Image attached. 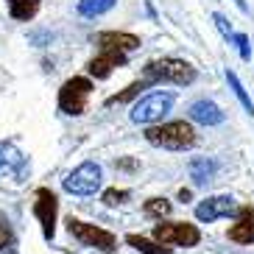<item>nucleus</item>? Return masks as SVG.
Here are the masks:
<instances>
[{
    "label": "nucleus",
    "mask_w": 254,
    "mask_h": 254,
    "mask_svg": "<svg viewBox=\"0 0 254 254\" xmlns=\"http://www.w3.org/2000/svg\"><path fill=\"white\" fill-rule=\"evenodd\" d=\"M154 238L162 246H168V243H173V246H198L201 232L193 224H185V221H168V224L154 226Z\"/></svg>",
    "instance_id": "nucleus-7"
},
{
    "label": "nucleus",
    "mask_w": 254,
    "mask_h": 254,
    "mask_svg": "<svg viewBox=\"0 0 254 254\" xmlns=\"http://www.w3.org/2000/svg\"><path fill=\"white\" fill-rule=\"evenodd\" d=\"M226 81H229V87L235 90V95H238V101L243 104V109H246L249 115H254V104H252V98L246 95V90H243V84H240V78L235 75V70H226Z\"/></svg>",
    "instance_id": "nucleus-19"
},
{
    "label": "nucleus",
    "mask_w": 254,
    "mask_h": 254,
    "mask_svg": "<svg viewBox=\"0 0 254 254\" xmlns=\"http://www.w3.org/2000/svg\"><path fill=\"white\" fill-rule=\"evenodd\" d=\"M123 64H126V53H123V51L101 48V56L90 59L87 70H90V75H95V78H109V73H112L115 67H123Z\"/></svg>",
    "instance_id": "nucleus-10"
},
{
    "label": "nucleus",
    "mask_w": 254,
    "mask_h": 254,
    "mask_svg": "<svg viewBox=\"0 0 254 254\" xmlns=\"http://www.w3.org/2000/svg\"><path fill=\"white\" fill-rule=\"evenodd\" d=\"M126 198H128V190H115V187H112V190H106V193H104V204H106V207H118V204H123Z\"/></svg>",
    "instance_id": "nucleus-21"
},
{
    "label": "nucleus",
    "mask_w": 254,
    "mask_h": 254,
    "mask_svg": "<svg viewBox=\"0 0 254 254\" xmlns=\"http://www.w3.org/2000/svg\"><path fill=\"white\" fill-rule=\"evenodd\" d=\"M142 78L151 84V87H157L162 81H171V84H193L195 81V67L193 64H187L182 59H157V62H148L145 67H142Z\"/></svg>",
    "instance_id": "nucleus-2"
},
{
    "label": "nucleus",
    "mask_w": 254,
    "mask_h": 254,
    "mask_svg": "<svg viewBox=\"0 0 254 254\" xmlns=\"http://www.w3.org/2000/svg\"><path fill=\"white\" fill-rule=\"evenodd\" d=\"M64 190L73 195H92L101 187V165L98 162H81L75 171L64 176Z\"/></svg>",
    "instance_id": "nucleus-6"
},
{
    "label": "nucleus",
    "mask_w": 254,
    "mask_h": 254,
    "mask_svg": "<svg viewBox=\"0 0 254 254\" xmlns=\"http://www.w3.org/2000/svg\"><path fill=\"white\" fill-rule=\"evenodd\" d=\"M115 3H118V0H78V14H84V17L106 14Z\"/></svg>",
    "instance_id": "nucleus-16"
},
{
    "label": "nucleus",
    "mask_w": 254,
    "mask_h": 254,
    "mask_svg": "<svg viewBox=\"0 0 254 254\" xmlns=\"http://www.w3.org/2000/svg\"><path fill=\"white\" fill-rule=\"evenodd\" d=\"M212 23L218 25V31H221L226 39H232V25H229V20H226L224 14H218V11H215V14H212Z\"/></svg>",
    "instance_id": "nucleus-24"
},
{
    "label": "nucleus",
    "mask_w": 254,
    "mask_h": 254,
    "mask_svg": "<svg viewBox=\"0 0 254 254\" xmlns=\"http://www.w3.org/2000/svg\"><path fill=\"white\" fill-rule=\"evenodd\" d=\"M8 11H11V17H14V20L28 23V20H34V17H37L39 0H8Z\"/></svg>",
    "instance_id": "nucleus-14"
},
{
    "label": "nucleus",
    "mask_w": 254,
    "mask_h": 254,
    "mask_svg": "<svg viewBox=\"0 0 254 254\" xmlns=\"http://www.w3.org/2000/svg\"><path fill=\"white\" fill-rule=\"evenodd\" d=\"M171 201L168 198H148L145 201V215L151 218H165V215H171Z\"/></svg>",
    "instance_id": "nucleus-20"
},
{
    "label": "nucleus",
    "mask_w": 254,
    "mask_h": 254,
    "mask_svg": "<svg viewBox=\"0 0 254 254\" xmlns=\"http://www.w3.org/2000/svg\"><path fill=\"white\" fill-rule=\"evenodd\" d=\"M126 243H128V246H134L137 252H142V254H171V249H168V246L151 243V240L140 238V235H126Z\"/></svg>",
    "instance_id": "nucleus-17"
},
{
    "label": "nucleus",
    "mask_w": 254,
    "mask_h": 254,
    "mask_svg": "<svg viewBox=\"0 0 254 254\" xmlns=\"http://www.w3.org/2000/svg\"><path fill=\"white\" fill-rule=\"evenodd\" d=\"M232 39H235V45H238V51H240V59H243V62L252 59V48H249V37H246V34H232Z\"/></svg>",
    "instance_id": "nucleus-23"
},
{
    "label": "nucleus",
    "mask_w": 254,
    "mask_h": 254,
    "mask_svg": "<svg viewBox=\"0 0 254 254\" xmlns=\"http://www.w3.org/2000/svg\"><path fill=\"white\" fill-rule=\"evenodd\" d=\"M212 173H215V162L212 159H193L190 162V176H193L195 185H207L209 179H212Z\"/></svg>",
    "instance_id": "nucleus-15"
},
{
    "label": "nucleus",
    "mask_w": 254,
    "mask_h": 254,
    "mask_svg": "<svg viewBox=\"0 0 254 254\" xmlns=\"http://www.w3.org/2000/svg\"><path fill=\"white\" fill-rule=\"evenodd\" d=\"M229 240L232 243H254V209L252 207H238V221L229 226Z\"/></svg>",
    "instance_id": "nucleus-11"
},
{
    "label": "nucleus",
    "mask_w": 254,
    "mask_h": 254,
    "mask_svg": "<svg viewBox=\"0 0 254 254\" xmlns=\"http://www.w3.org/2000/svg\"><path fill=\"white\" fill-rule=\"evenodd\" d=\"M90 92H92V81L84 78V75H73L67 81L62 84L59 90V109L64 115H84L87 112V101H90Z\"/></svg>",
    "instance_id": "nucleus-3"
},
{
    "label": "nucleus",
    "mask_w": 254,
    "mask_h": 254,
    "mask_svg": "<svg viewBox=\"0 0 254 254\" xmlns=\"http://www.w3.org/2000/svg\"><path fill=\"white\" fill-rule=\"evenodd\" d=\"M235 3H238V8H240V11H249V6H246V0H235Z\"/></svg>",
    "instance_id": "nucleus-26"
},
{
    "label": "nucleus",
    "mask_w": 254,
    "mask_h": 254,
    "mask_svg": "<svg viewBox=\"0 0 254 254\" xmlns=\"http://www.w3.org/2000/svg\"><path fill=\"white\" fill-rule=\"evenodd\" d=\"M95 42L101 48H109V51H137L140 48V37L134 34H123V31H104V34H98Z\"/></svg>",
    "instance_id": "nucleus-12"
},
{
    "label": "nucleus",
    "mask_w": 254,
    "mask_h": 254,
    "mask_svg": "<svg viewBox=\"0 0 254 254\" xmlns=\"http://www.w3.org/2000/svg\"><path fill=\"white\" fill-rule=\"evenodd\" d=\"M190 195H193V193H190V190H185V187H182V190H179V201H190Z\"/></svg>",
    "instance_id": "nucleus-25"
},
{
    "label": "nucleus",
    "mask_w": 254,
    "mask_h": 254,
    "mask_svg": "<svg viewBox=\"0 0 254 254\" xmlns=\"http://www.w3.org/2000/svg\"><path fill=\"white\" fill-rule=\"evenodd\" d=\"M171 106H173V92H151V95L140 98L131 106V120L151 126V123L162 120L165 115L171 112Z\"/></svg>",
    "instance_id": "nucleus-5"
},
{
    "label": "nucleus",
    "mask_w": 254,
    "mask_h": 254,
    "mask_svg": "<svg viewBox=\"0 0 254 254\" xmlns=\"http://www.w3.org/2000/svg\"><path fill=\"white\" fill-rule=\"evenodd\" d=\"M145 140L157 148L168 151H185L195 145V128L185 120H173V123H162V126H148L145 128Z\"/></svg>",
    "instance_id": "nucleus-1"
},
{
    "label": "nucleus",
    "mask_w": 254,
    "mask_h": 254,
    "mask_svg": "<svg viewBox=\"0 0 254 254\" xmlns=\"http://www.w3.org/2000/svg\"><path fill=\"white\" fill-rule=\"evenodd\" d=\"M67 232L78 240V243L92 246V249H98V252L112 254L115 249H118V238H115L109 229H101V226H95V224H84V221H78V218H73V215L67 218Z\"/></svg>",
    "instance_id": "nucleus-4"
},
{
    "label": "nucleus",
    "mask_w": 254,
    "mask_h": 254,
    "mask_svg": "<svg viewBox=\"0 0 254 254\" xmlns=\"http://www.w3.org/2000/svg\"><path fill=\"white\" fill-rule=\"evenodd\" d=\"M190 118L195 123H201V126H218V123H224V112L212 101H195L190 106Z\"/></svg>",
    "instance_id": "nucleus-13"
},
{
    "label": "nucleus",
    "mask_w": 254,
    "mask_h": 254,
    "mask_svg": "<svg viewBox=\"0 0 254 254\" xmlns=\"http://www.w3.org/2000/svg\"><path fill=\"white\" fill-rule=\"evenodd\" d=\"M232 212H238V204H235L232 195H209V198H204V201L195 207V218L204 221V224H212V221L226 218V215H232Z\"/></svg>",
    "instance_id": "nucleus-9"
},
{
    "label": "nucleus",
    "mask_w": 254,
    "mask_h": 254,
    "mask_svg": "<svg viewBox=\"0 0 254 254\" xmlns=\"http://www.w3.org/2000/svg\"><path fill=\"white\" fill-rule=\"evenodd\" d=\"M11 240H14V232H11V226H8V221L3 215H0V252L6 246H11Z\"/></svg>",
    "instance_id": "nucleus-22"
},
{
    "label": "nucleus",
    "mask_w": 254,
    "mask_h": 254,
    "mask_svg": "<svg viewBox=\"0 0 254 254\" xmlns=\"http://www.w3.org/2000/svg\"><path fill=\"white\" fill-rule=\"evenodd\" d=\"M151 84L145 81V78H140V81H134V84H128L123 92H118V95H112L109 101H106V106H112V104H126V101H131L134 95H140V90H148Z\"/></svg>",
    "instance_id": "nucleus-18"
},
{
    "label": "nucleus",
    "mask_w": 254,
    "mask_h": 254,
    "mask_svg": "<svg viewBox=\"0 0 254 254\" xmlns=\"http://www.w3.org/2000/svg\"><path fill=\"white\" fill-rule=\"evenodd\" d=\"M34 215H37V221L42 224V235H45V240H53V235H56V215H59V201H56V195H53L48 187H39V190H37Z\"/></svg>",
    "instance_id": "nucleus-8"
}]
</instances>
